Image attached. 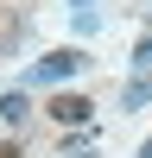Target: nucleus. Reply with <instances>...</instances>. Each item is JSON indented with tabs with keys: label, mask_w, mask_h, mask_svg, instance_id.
<instances>
[{
	"label": "nucleus",
	"mask_w": 152,
	"mask_h": 158,
	"mask_svg": "<svg viewBox=\"0 0 152 158\" xmlns=\"http://www.w3.org/2000/svg\"><path fill=\"white\" fill-rule=\"evenodd\" d=\"M82 63H89L82 51H44V57L25 70V89H32V82H63V76H76Z\"/></svg>",
	"instance_id": "f257e3e1"
},
{
	"label": "nucleus",
	"mask_w": 152,
	"mask_h": 158,
	"mask_svg": "<svg viewBox=\"0 0 152 158\" xmlns=\"http://www.w3.org/2000/svg\"><path fill=\"white\" fill-rule=\"evenodd\" d=\"M89 114H95L89 95H57L51 101V120H63V127H89Z\"/></svg>",
	"instance_id": "f03ea898"
},
{
	"label": "nucleus",
	"mask_w": 152,
	"mask_h": 158,
	"mask_svg": "<svg viewBox=\"0 0 152 158\" xmlns=\"http://www.w3.org/2000/svg\"><path fill=\"white\" fill-rule=\"evenodd\" d=\"M120 101H127V114H133V108H146V101H152V70H139L133 82L120 89Z\"/></svg>",
	"instance_id": "7ed1b4c3"
},
{
	"label": "nucleus",
	"mask_w": 152,
	"mask_h": 158,
	"mask_svg": "<svg viewBox=\"0 0 152 158\" xmlns=\"http://www.w3.org/2000/svg\"><path fill=\"white\" fill-rule=\"evenodd\" d=\"M25 108H32V101H25V89L0 95V120H6V127H25Z\"/></svg>",
	"instance_id": "20e7f679"
},
{
	"label": "nucleus",
	"mask_w": 152,
	"mask_h": 158,
	"mask_svg": "<svg viewBox=\"0 0 152 158\" xmlns=\"http://www.w3.org/2000/svg\"><path fill=\"white\" fill-rule=\"evenodd\" d=\"M133 63H139V70H152V25H146V38L133 44Z\"/></svg>",
	"instance_id": "39448f33"
},
{
	"label": "nucleus",
	"mask_w": 152,
	"mask_h": 158,
	"mask_svg": "<svg viewBox=\"0 0 152 158\" xmlns=\"http://www.w3.org/2000/svg\"><path fill=\"white\" fill-rule=\"evenodd\" d=\"M0 158H25V152H19V139H0Z\"/></svg>",
	"instance_id": "423d86ee"
},
{
	"label": "nucleus",
	"mask_w": 152,
	"mask_h": 158,
	"mask_svg": "<svg viewBox=\"0 0 152 158\" xmlns=\"http://www.w3.org/2000/svg\"><path fill=\"white\" fill-rule=\"evenodd\" d=\"M139 158H152V139H146V146H139Z\"/></svg>",
	"instance_id": "0eeeda50"
},
{
	"label": "nucleus",
	"mask_w": 152,
	"mask_h": 158,
	"mask_svg": "<svg viewBox=\"0 0 152 158\" xmlns=\"http://www.w3.org/2000/svg\"><path fill=\"white\" fill-rule=\"evenodd\" d=\"M70 6H89V0H70Z\"/></svg>",
	"instance_id": "6e6552de"
}]
</instances>
